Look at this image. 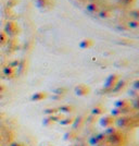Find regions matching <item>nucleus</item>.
I'll return each mask as SVG.
<instances>
[{
  "label": "nucleus",
  "mask_w": 139,
  "mask_h": 146,
  "mask_svg": "<svg viewBox=\"0 0 139 146\" xmlns=\"http://www.w3.org/2000/svg\"><path fill=\"white\" fill-rule=\"evenodd\" d=\"M20 33V27L18 25L14 22V21H11L9 20L7 22L6 26H5V34H6L8 37H15Z\"/></svg>",
  "instance_id": "f257e3e1"
},
{
  "label": "nucleus",
  "mask_w": 139,
  "mask_h": 146,
  "mask_svg": "<svg viewBox=\"0 0 139 146\" xmlns=\"http://www.w3.org/2000/svg\"><path fill=\"white\" fill-rule=\"evenodd\" d=\"M99 17L101 19H110L113 15V11H112V8L108 5H103L100 9V11L98 12Z\"/></svg>",
  "instance_id": "f03ea898"
},
{
  "label": "nucleus",
  "mask_w": 139,
  "mask_h": 146,
  "mask_svg": "<svg viewBox=\"0 0 139 146\" xmlns=\"http://www.w3.org/2000/svg\"><path fill=\"white\" fill-rule=\"evenodd\" d=\"M102 7V3L99 1V2H88L86 5V10L90 13H98L100 11Z\"/></svg>",
  "instance_id": "7ed1b4c3"
},
{
  "label": "nucleus",
  "mask_w": 139,
  "mask_h": 146,
  "mask_svg": "<svg viewBox=\"0 0 139 146\" xmlns=\"http://www.w3.org/2000/svg\"><path fill=\"white\" fill-rule=\"evenodd\" d=\"M89 92H90L89 86L85 85V84H79V85H77L75 87V93L78 96H85V95L89 94Z\"/></svg>",
  "instance_id": "20e7f679"
},
{
  "label": "nucleus",
  "mask_w": 139,
  "mask_h": 146,
  "mask_svg": "<svg viewBox=\"0 0 139 146\" xmlns=\"http://www.w3.org/2000/svg\"><path fill=\"white\" fill-rule=\"evenodd\" d=\"M119 79H120V76L119 75H116V74H113V75H111L108 81H107V86H110V87H113L115 84H117V82H119Z\"/></svg>",
  "instance_id": "39448f33"
},
{
  "label": "nucleus",
  "mask_w": 139,
  "mask_h": 146,
  "mask_svg": "<svg viewBox=\"0 0 139 146\" xmlns=\"http://www.w3.org/2000/svg\"><path fill=\"white\" fill-rule=\"evenodd\" d=\"M1 15L5 19H8V20H10L11 17L13 15V11L12 9H10V8H8V7H5V8H2V10H1Z\"/></svg>",
  "instance_id": "423d86ee"
},
{
  "label": "nucleus",
  "mask_w": 139,
  "mask_h": 146,
  "mask_svg": "<svg viewBox=\"0 0 139 146\" xmlns=\"http://www.w3.org/2000/svg\"><path fill=\"white\" fill-rule=\"evenodd\" d=\"M37 2V6L42 9H46L51 6V1L52 0H35Z\"/></svg>",
  "instance_id": "0eeeda50"
},
{
  "label": "nucleus",
  "mask_w": 139,
  "mask_h": 146,
  "mask_svg": "<svg viewBox=\"0 0 139 146\" xmlns=\"http://www.w3.org/2000/svg\"><path fill=\"white\" fill-rule=\"evenodd\" d=\"M94 45V40L90 39V38H86L84 40H82L80 43H79V46L82 47V48H90L91 46Z\"/></svg>",
  "instance_id": "6e6552de"
},
{
  "label": "nucleus",
  "mask_w": 139,
  "mask_h": 146,
  "mask_svg": "<svg viewBox=\"0 0 139 146\" xmlns=\"http://www.w3.org/2000/svg\"><path fill=\"white\" fill-rule=\"evenodd\" d=\"M46 97H47V94H46V93L39 92V93L34 94L33 97H32V99H33V100H42V99H45Z\"/></svg>",
  "instance_id": "1a4fd4ad"
},
{
  "label": "nucleus",
  "mask_w": 139,
  "mask_h": 146,
  "mask_svg": "<svg viewBox=\"0 0 139 146\" xmlns=\"http://www.w3.org/2000/svg\"><path fill=\"white\" fill-rule=\"evenodd\" d=\"M2 72H3V74L7 75V76H12L13 74L15 73V71H14V68H11L8 66V67H6L2 70Z\"/></svg>",
  "instance_id": "9d476101"
},
{
  "label": "nucleus",
  "mask_w": 139,
  "mask_h": 146,
  "mask_svg": "<svg viewBox=\"0 0 139 146\" xmlns=\"http://www.w3.org/2000/svg\"><path fill=\"white\" fill-rule=\"evenodd\" d=\"M127 25H128V27H130V29H137L138 27V20H129L128 22H127Z\"/></svg>",
  "instance_id": "9b49d317"
},
{
  "label": "nucleus",
  "mask_w": 139,
  "mask_h": 146,
  "mask_svg": "<svg viewBox=\"0 0 139 146\" xmlns=\"http://www.w3.org/2000/svg\"><path fill=\"white\" fill-rule=\"evenodd\" d=\"M7 42H8V36L3 32H1L0 33V46H3L5 44H7Z\"/></svg>",
  "instance_id": "f8f14e48"
},
{
  "label": "nucleus",
  "mask_w": 139,
  "mask_h": 146,
  "mask_svg": "<svg viewBox=\"0 0 139 146\" xmlns=\"http://www.w3.org/2000/svg\"><path fill=\"white\" fill-rule=\"evenodd\" d=\"M16 5H18V0H8L6 7L10 8V9H13Z\"/></svg>",
  "instance_id": "ddd939ff"
},
{
  "label": "nucleus",
  "mask_w": 139,
  "mask_h": 146,
  "mask_svg": "<svg viewBox=\"0 0 139 146\" xmlns=\"http://www.w3.org/2000/svg\"><path fill=\"white\" fill-rule=\"evenodd\" d=\"M5 90H6V87H5V86H3V85H0V93H2V92L5 91Z\"/></svg>",
  "instance_id": "4468645a"
},
{
  "label": "nucleus",
  "mask_w": 139,
  "mask_h": 146,
  "mask_svg": "<svg viewBox=\"0 0 139 146\" xmlns=\"http://www.w3.org/2000/svg\"><path fill=\"white\" fill-rule=\"evenodd\" d=\"M88 2H99L100 0H87Z\"/></svg>",
  "instance_id": "2eb2a0df"
},
{
  "label": "nucleus",
  "mask_w": 139,
  "mask_h": 146,
  "mask_svg": "<svg viewBox=\"0 0 139 146\" xmlns=\"http://www.w3.org/2000/svg\"><path fill=\"white\" fill-rule=\"evenodd\" d=\"M76 1H80V2H83V1H85V0H76Z\"/></svg>",
  "instance_id": "dca6fc26"
}]
</instances>
